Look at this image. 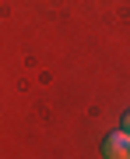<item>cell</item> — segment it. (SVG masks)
I'll use <instances>...</instances> for the list:
<instances>
[{"label": "cell", "mask_w": 130, "mask_h": 159, "mask_svg": "<svg viewBox=\"0 0 130 159\" xmlns=\"http://www.w3.org/2000/svg\"><path fill=\"white\" fill-rule=\"evenodd\" d=\"M102 159H130V131H113L102 138Z\"/></svg>", "instance_id": "cell-1"}, {"label": "cell", "mask_w": 130, "mask_h": 159, "mask_svg": "<svg viewBox=\"0 0 130 159\" xmlns=\"http://www.w3.org/2000/svg\"><path fill=\"white\" fill-rule=\"evenodd\" d=\"M123 131H130V113H127V117H123Z\"/></svg>", "instance_id": "cell-2"}]
</instances>
